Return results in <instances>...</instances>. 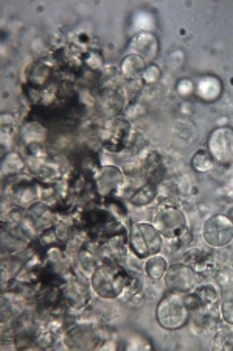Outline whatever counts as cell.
Masks as SVG:
<instances>
[{"label":"cell","mask_w":233,"mask_h":351,"mask_svg":"<svg viewBox=\"0 0 233 351\" xmlns=\"http://www.w3.org/2000/svg\"><path fill=\"white\" fill-rule=\"evenodd\" d=\"M212 350H215V351L233 350V331L232 330L216 331L213 341H212Z\"/></svg>","instance_id":"484cf974"},{"label":"cell","mask_w":233,"mask_h":351,"mask_svg":"<svg viewBox=\"0 0 233 351\" xmlns=\"http://www.w3.org/2000/svg\"><path fill=\"white\" fill-rule=\"evenodd\" d=\"M221 319L225 325L233 326V292H225L219 303Z\"/></svg>","instance_id":"83f0119b"},{"label":"cell","mask_w":233,"mask_h":351,"mask_svg":"<svg viewBox=\"0 0 233 351\" xmlns=\"http://www.w3.org/2000/svg\"><path fill=\"white\" fill-rule=\"evenodd\" d=\"M143 86H145V83L141 80H131V82H124L122 84V93H123L124 100H126L128 106L137 101ZM128 106H126V108H128Z\"/></svg>","instance_id":"d4e9b609"},{"label":"cell","mask_w":233,"mask_h":351,"mask_svg":"<svg viewBox=\"0 0 233 351\" xmlns=\"http://www.w3.org/2000/svg\"><path fill=\"white\" fill-rule=\"evenodd\" d=\"M129 47L133 50L131 53L140 55L146 63H150V61L154 60L159 52V43L156 36L151 35V33H140V35L133 38Z\"/></svg>","instance_id":"5bb4252c"},{"label":"cell","mask_w":233,"mask_h":351,"mask_svg":"<svg viewBox=\"0 0 233 351\" xmlns=\"http://www.w3.org/2000/svg\"><path fill=\"white\" fill-rule=\"evenodd\" d=\"M159 198V186L154 183L146 181L145 184H141L139 189H135L129 197V202L133 206L143 208L154 203Z\"/></svg>","instance_id":"44dd1931"},{"label":"cell","mask_w":233,"mask_h":351,"mask_svg":"<svg viewBox=\"0 0 233 351\" xmlns=\"http://www.w3.org/2000/svg\"><path fill=\"white\" fill-rule=\"evenodd\" d=\"M215 160L207 149L197 150L191 158V167L199 173H207L215 167Z\"/></svg>","instance_id":"cb8c5ba5"},{"label":"cell","mask_w":233,"mask_h":351,"mask_svg":"<svg viewBox=\"0 0 233 351\" xmlns=\"http://www.w3.org/2000/svg\"><path fill=\"white\" fill-rule=\"evenodd\" d=\"M131 134H133V127L128 119L122 116L105 119L95 132L98 144L109 154H120L126 150Z\"/></svg>","instance_id":"277c9868"},{"label":"cell","mask_w":233,"mask_h":351,"mask_svg":"<svg viewBox=\"0 0 233 351\" xmlns=\"http://www.w3.org/2000/svg\"><path fill=\"white\" fill-rule=\"evenodd\" d=\"M83 63H84V67H87L89 71L100 72L103 69L105 60H103V55L100 52H96V50H89V52L84 53Z\"/></svg>","instance_id":"f1b7e54d"},{"label":"cell","mask_w":233,"mask_h":351,"mask_svg":"<svg viewBox=\"0 0 233 351\" xmlns=\"http://www.w3.org/2000/svg\"><path fill=\"white\" fill-rule=\"evenodd\" d=\"M227 217H229L232 220V223H233V208L229 209V213H227Z\"/></svg>","instance_id":"1f68e13d"},{"label":"cell","mask_w":233,"mask_h":351,"mask_svg":"<svg viewBox=\"0 0 233 351\" xmlns=\"http://www.w3.org/2000/svg\"><path fill=\"white\" fill-rule=\"evenodd\" d=\"M73 261H75V264H73V267H72L73 271L87 280H90V276H92L95 269L98 267L101 263L98 256H96V254L90 250L89 247L83 248L81 252L77 253L75 256H73Z\"/></svg>","instance_id":"e0dca14e"},{"label":"cell","mask_w":233,"mask_h":351,"mask_svg":"<svg viewBox=\"0 0 233 351\" xmlns=\"http://www.w3.org/2000/svg\"><path fill=\"white\" fill-rule=\"evenodd\" d=\"M207 150L215 162L229 166L233 162V130L229 127H218L208 134Z\"/></svg>","instance_id":"8fae6325"},{"label":"cell","mask_w":233,"mask_h":351,"mask_svg":"<svg viewBox=\"0 0 233 351\" xmlns=\"http://www.w3.org/2000/svg\"><path fill=\"white\" fill-rule=\"evenodd\" d=\"M124 180H126V177H124L122 169H118L117 166H112V164L100 166L94 175L96 195L101 198H112L122 191Z\"/></svg>","instance_id":"30bf717a"},{"label":"cell","mask_w":233,"mask_h":351,"mask_svg":"<svg viewBox=\"0 0 233 351\" xmlns=\"http://www.w3.org/2000/svg\"><path fill=\"white\" fill-rule=\"evenodd\" d=\"M10 184V200L13 205L24 211H30L33 206H36L41 202V188L35 180L20 178Z\"/></svg>","instance_id":"7c38bea8"},{"label":"cell","mask_w":233,"mask_h":351,"mask_svg":"<svg viewBox=\"0 0 233 351\" xmlns=\"http://www.w3.org/2000/svg\"><path fill=\"white\" fill-rule=\"evenodd\" d=\"M90 281L75 274L67 276L62 282V303L67 311H83L90 303Z\"/></svg>","instance_id":"52a82bcc"},{"label":"cell","mask_w":233,"mask_h":351,"mask_svg":"<svg viewBox=\"0 0 233 351\" xmlns=\"http://www.w3.org/2000/svg\"><path fill=\"white\" fill-rule=\"evenodd\" d=\"M202 239L212 248L229 245L233 241V223L227 214H215L204 222Z\"/></svg>","instance_id":"ba28073f"},{"label":"cell","mask_w":233,"mask_h":351,"mask_svg":"<svg viewBox=\"0 0 233 351\" xmlns=\"http://www.w3.org/2000/svg\"><path fill=\"white\" fill-rule=\"evenodd\" d=\"M161 69L154 64H148L146 71L141 75V82L145 84H156L159 80H161Z\"/></svg>","instance_id":"4dcf8cb0"},{"label":"cell","mask_w":233,"mask_h":351,"mask_svg":"<svg viewBox=\"0 0 233 351\" xmlns=\"http://www.w3.org/2000/svg\"><path fill=\"white\" fill-rule=\"evenodd\" d=\"M131 274L118 263H100L90 276V289L103 300L122 298Z\"/></svg>","instance_id":"6da1fadb"},{"label":"cell","mask_w":233,"mask_h":351,"mask_svg":"<svg viewBox=\"0 0 233 351\" xmlns=\"http://www.w3.org/2000/svg\"><path fill=\"white\" fill-rule=\"evenodd\" d=\"M215 281L218 289H221V292H233V270L229 267H223L219 269L215 274Z\"/></svg>","instance_id":"4316f807"},{"label":"cell","mask_w":233,"mask_h":351,"mask_svg":"<svg viewBox=\"0 0 233 351\" xmlns=\"http://www.w3.org/2000/svg\"><path fill=\"white\" fill-rule=\"evenodd\" d=\"M101 341H106L101 334V328L90 322H79V324L67 328L62 334L64 347L77 351L100 348Z\"/></svg>","instance_id":"8992f818"},{"label":"cell","mask_w":233,"mask_h":351,"mask_svg":"<svg viewBox=\"0 0 233 351\" xmlns=\"http://www.w3.org/2000/svg\"><path fill=\"white\" fill-rule=\"evenodd\" d=\"M53 69L52 64L45 63V61H36L33 63L27 71V80L30 83L31 88L36 89H45L49 84L50 77H52Z\"/></svg>","instance_id":"ffe728a7"},{"label":"cell","mask_w":233,"mask_h":351,"mask_svg":"<svg viewBox=\"0 0 233 351\" xmlns=\"http://www.w3.org/2000/svg\"><path fill=\"white\" fill-rule=\"evenodd\" d=\"M24 169H25V161L18 152H10V154L3 156V162H2L3 178L19 177Z\"/></svg>","instance_id":"603a6c76"},{"label":"cell","mask_w":233,"mask_h":351,"mask_svg":"<svg viewBox=\"0 0 233 351\" xmlns=\"http://www.w3.org/2000/svg\"><path fill=\"white\" fill-rule=\"evenodd\" d=\"M148 63L137 53H129L120 63V73L124 82L141 80V75L146 71Z\"/></svg>","instance_id":"ac0fdd59"},{"label":"cell","mask_w":233,"mask_h":351,"mask_svg":"<svg viewBox=\"0 0 233 351\" xmlns=\"http://www.w3.org/2000/svg\"><path fill=\"white\" fill-rule=\"evenodd\" d=\"M146 138L143 134H141L140 132H134L133 130V134H131V138H129V143H128V145H126V150L124 152H129V154H139V152L143 149V147L146 145Z\"/></svg>","instance_id":"f546056e"},{"label":"cell","mask_w":233,"mask_h":351,"mask_svg":"<svg viewBox=\"0 0 233 351\" xmlns=\"http://www.w3.org/2000/svg\"><path fill=\"white\" fill-rule=\"evenodd\" d=\"M96 112L105 119L118 117L126 110L122 88H100L96 90Z\"/></svg>","instance_id":"4fadbf2b"},{"label":"cell","mask_w":233,"mask_h":351,"mask_svg":"<svg viewBox=\"0 0 233 351\" xmlns=\"http://www.w3.org/2000/svg\"><path fill=\"white\" fill-rule=\"evenodd\" d=\"M191 311L185 302L184 293L168 292L156 308V320L167 331H178L190 322Z\"/></svg>","instance_id":"7a4b0ae2"},{"label":"cell","mask_w":233,"mask_h":351,"mask_svg":"<svg viewBox=\"0 0 233 351\" xmlns=\"http://www.w3.org/2000/svg\"><path fill=\"white\" fill-rule=\"evenodd\" d=\"M141 162H143V171L146 175V180L150 183L154 184H161L162 181H165V166H163V160L159 152L151 150L141 158Z\"/></svg>","instance_id":"2e32d148"},{"label":"cell","mask_w":233,"mask_h":351,"mask_svg":"<svg viewBox=\"0 0 233 351\" xmlns=\"http://www.w3.org/2000/svg\"><path fill=\"white\" fill-rule=\"evenodd\" d=\"M20 138L25 145L30 144H45L49 138L47 127L39 121H28L20 127Z\"/></svg>","instance_id":"d6986e66"},{"label":"cell","mask_w":233,"mask_h":351,"mask_svg":"<svg viewBox=\"0 0 233 351\" xmlns=\"http://www.w3.org/2000/svg\"><path fill=\"white\" fill-rule=\"evenodd\" d=\"M152 225L156 226L165 241L176 239L189 230V220H187L185 213L172 203L159 205L152 216Z\"/></svg>","instance_id":"5b68a950"},{"label":"cell","mask_w":233,"mask_h":351,"mask_svg":"<svg viewBox=\"0 0 233 351\" xmlns=\"http://www.w3.org/2000/svg\"><path fill=\"white\" fill-rule=\"evenodd\" d=\"M199 282V274L185 263H174L168 265L163 276V285L169 292L187 293L195 291Z\"/></svg>","instance_id":"9c48e42d"},{"label":"cell","mask_w":233,"mask_h":351,"mask_svg":"<svg viewBox=\"0 0 233 351\" xmlns=\"http://www.w3.org/2000/svg\"><path fill=\"white\" fill-rule=\"evenodd\" d=\"M182 263L189 264L190 267L195 269L201 275L213 267L215 256L210 252L202 250V248H187L184 256H182Z\"/></svg>","instance_id":"9a60e30c"},{"label":"cell","mask_w":233,"mask_h":351,"mask_svg":"<svg viewBox=\"0 0 233 351\" xmlns=\"http://www.w3.org/2000/svg\"><path fill=\"white\" fill-rule=\"evenodd\" d=\"M168 265L169 264L163 254H161V253L152 254V256L145 259V265H143L145 275L152 281L163 280V276L168 270Z\"/></svg>","instance_id":"7402d4cb"},{"label":"cell","mask_w":233,"mask_h":351,"mask_svg":"<svg viewBox=\"0 0 233 351\" xmlns=\"http://www.w3.org/2000/svg\"><path fill=\"white\" fill-rule=\"evenodd\" d=\"M128 247L134 256L145 261L146 258L162 252L163 237L152 223L137 222L129 228Z\"/></svg>","instance_id":"3957f363"}]
</instances>
